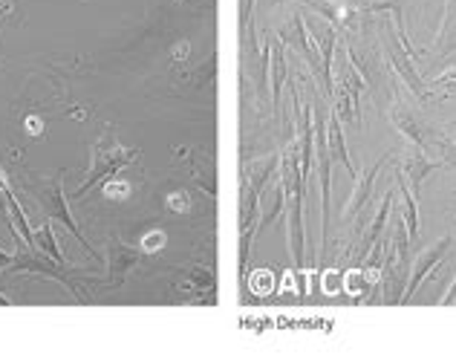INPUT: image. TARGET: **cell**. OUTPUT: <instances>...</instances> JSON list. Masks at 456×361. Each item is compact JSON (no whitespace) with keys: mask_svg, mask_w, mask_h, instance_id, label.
<instances>
[{"mask_svg":"<svg viewBox=\"0 0 456 361\" xmlns=\"http://www.w3.org/2000/svg\"><path fill=\"white\" fill-rule=\"evenodd\" d=\"M393 226L384 246V263H381V286H384V300L387 304H402L407 275H411V234H407L402 211H393Z\"/></svg>","mask_w":456,"mask_h":361,"instance_id":"6da1fadb","label":"cell"},{"mask_svg":"<svg viewBox=\"0 0 456 361\" xmlns=\"http://www.w3.org/2000/svg\"><path fill=\"white\" fill-rule=\"evenodd\" d=\"M381 46H384V55H387V62H390L393 72L407 84V90H411L422 104L434 102V99H436V93L425 84L422 72H419L416 64H413V55L404 50L402 41H399V35H395V29L387 27V23L381 27Z\"/></svg>","mask_w":456,"mask_h":361,"instance_id":"7a4b0ae2","label":"cell"},{"mask_svg":"<svg viewBox=\"0 0 456 361\" xmlns=\"http://www.w3.org/2000/svg\"><path fill=\"white\" fill-rule=\"evenodd\" d=\"M136 151H127V148H122V144H116V139H110V136H104L99 144H95V162H93V171H90V176L84 179V183L78 185V191H76V200L78 197H84L87 194L90 188H95L99 183H104V179H110V176H116L118 171H122L125 165H130L136 160Z\"/></svg>","mask_w":456,"mask_h":361,"instance_id":"3957f363","label":"cell"},{"mask_svg":"<svg viewBox=\"0 0 456 361\" xmlns=\"http://www.w3.org/2000/svg\"><path fill=\"white\" fill-rule=\"evenodd\" d=\"M6 272H35V275H46V278H55L58 283H64L69 292H73L81 300V304L87 300V295L81 292V283L67 272V267L55 263L50 255H44V251H38V249H27V251L18 249V255H15V260L9 263Z\"/></svg>","mask_w":456,"mask_h":361,"instance_id":"277c9868","label":"cell"},{"mask_svg":"<svg viewBox=\"0 0 456 361\" xmlns=\"http://www.w3.org/2000/svg\"><path fill=\"white\" fill-rule=\"evenodd\" d=\"M278 38L283 41V46H289L297 55L304 58L306 67L315 72V78L323 84V67H321V55L315 50V44L309 38V29H306V21H304V12H292V18L283 23Z\"/></svg>","mask_w":456,"mask_h":361,"instance_id":"5b68a950","label":"cell"},{"mask_svg":"<svg viewBox=\"0 0 456 361\" xmlns=\"http://www.w3.org/2000/svg\"><path fill=\"white\" fill-rule=\"evenodd\" d=\"M41 209L46 211V217H53V220H58V223H64L69 232H73V237H78V243L90 251V255L95 258V260H102V255L95 251L90 243H87V237L81 234V228H78V223L73 220V214H69V206H67V197H64V188H61V176H55L53 179V185L44 191L41 194Z\"/></svg>","mask_w":456,"mask_h":361,"instance_id":"8992f818","label":"cell"},{"mask_svg":"<svg viewBox=\"0 0 456 361\" xmlns=\"http://www.w3.org/2000/svg\"><path fill=\"white\" fill-rule=\"evenodd\" d=\"M451 234H445V237H439L434 246H428L422 255L416 258V263H413V269H411V275H407V286H404V295H402V304H407L413 295H416V289L425 283V278L430 272H434L442 260H445V255H448V249H451Z\"/></svg>","mask_w":456,"mask_h":361,"instance_id":"52a82bcc","label":"cell"},{"mask_svg":"<svg viewBox=\"0 0 456 361\" xmlns=\"http://www.w3.org/2000/svg\"><path fill=\"white\" fill-rule=\"evenodd\" d=\"M395 194H399V188H395V183L384 191V197L379 202V209L373 214V220H370V226L364 228V234L362 240H358V249H355V267H362L364 258H367V251L373 249L379 240L384 237V232H387V220H390V214H393V206H395Z\"/></svg>","mask_w":456,"mask_h":361,"instance_id":"ba28073f","label":"cell"},{"mask_svg":"<svg viewBox=\"0 0 456 361\" xmlns=\"http://www.w3.org/2000/svg\"><path fill=\"white\" fill-rule=\"evenodd\" d=\"M387 160H390V156H381V160L370 165L364 174H358V176H355V188H353V194H350V202H346L344 211H341V220L350 223V220H355V217L367 209L370 197H373L376 176L381 174V168H384V162H387Z\"/></svg>","mask_w":456,"mask_h":361,"instance_id":"9c48e42d","label":"cell"},{"mask_svg":"<svg viewBox=\"0 0 456 361\" xmlns=\"http://www.w3.org/2000/svg\"><path fill=\"white\" fill-rule=\"evenodd\" d=\"M304 194L306 191H297V194L286 197V220H289V255L297 269H304Z\"/></svg>","mask_w":456,"mask_h":361,"instance_id":"30bf717a","label":"cell"},{"mask_svg":"<svg viewBox=\"0 0 456 361\" xmlns=\"http://www.w3.org/2000/svg\"><path fill=\"white\" fill-rule=\"evenodd\" d=\"M306 9L318 12V15L332 23L335 29H353L364 15H358L353 0H306Z\"/></svg>","mask_w":456,"mask_h":361,"instance_id":"8fae6325","label":"cell"},{"mask_svg":"<svg viewBox=\"0 0 456 361\" xmlns=\"http://www.w3.org/2000/svg\"><path fill=\"white\" fill-rule=\"evenodd\" d=\"M390 122H393V127L399 130V134L413 144V148H419V151H425V127H422V122L413 116V111L407 107L399 95H393V107H390Z\"/></svg>","mask_w":456,"mask_h":361,"instance_id":"7c38bea8","label":"cell"},{"mask_svg":"<svg viewBox=\"0 0 456 361\" xmlns=\"http://www.w3.org/2000/svg\"><path fill=\"white\" fill-rule=\"evenodd\" d=\"M399 171H402V176L407 179V185H411L413 197L419 200V194H422V183L428 179V174H434V171H436V162H434V160H428L425 151L413 148V151L407 153L404 160L399 162Z\"/></svg>","mask_w":456,"mask_h":361,"instance_id":"4fadbf2b","label":"cell"},{"mask_svg":"<svg viewBox=\"0 0 456 361\" xmlns=\"http://www.w3.org/2000/svg\"><path fill=\"white\" fill-rule=\"evenodd\" d=\"M136 263H139V251L125 246V243H118V240H113L110 260H107V269H110V275H107L104 286H122L127 275L136 269Z\"/></svg>","mask_w":456,"mask_h":361,"instance_id":"5bb4252c","label":"cell"},{"mask_svg":"<svg viewBox=\"0 0 456 361\" xmlns=\"http://www.w3.org/2000/svg\"><path fill=\"white\" fill-rule=\"evenodd\" d=\"M327 144H330L332 162L344 165V171L355 179V176H358V168H355L353 160H350V151H346V139H344V122H341L338 116H335V111L327 116Z\"/></svg>","mask_w":456,"mask_h":361,"instance_id":"9a60e30c","label":"cell"},{"mask_svg":"<svg viewBox=\"0 0 456 361\" xmlns=\"http://www.w3.org/2000/svg\"><path fill=\"white\" fill-rule=\"evenodd\" d=\"M269 50H272V58H269V84H272V102H274V111L281 107V90L286 78H289V67H286V46L281 38H274L269 35Z\"/></svg>","mask_w":456,"mask_h":361,"instance_id":"2e32d148","label":"cell"},{"mask_svg":"<svg viewBox=\"0 0 456 361\" xmlns=\"http://www.w3.org/2000/svg\"><path fill=\"white\" fill-rule=\"evenodd\" d=\"M434 50L439 58H448L456 53V0H445V12H442V23H439Z\"/></svg>","mask_w":456,"mask_h":361,"instance_id":"e0dca14e","label":"cell"},{"mask_svg":"<svg viewBox=\"0 0 456 361\" xmlns=\"http://www.w3.org/2000/svg\"><path fill=\"white\" fill-rule=\"evenodd\" d=\"M395 188H399V194H402V200H404V211H402V217H404L407 234H411V240H416V237H419V200L413 197V191H411V185H407V179L402 176V171L395 174Z\"/></svg>","mask_w":456,"mask_h":361,"instance_id":"ac0fdd59","label":"cell"},{"mask_svg":"<svg viewBox=\"0 0 456 361\" xmlns=\"http://www.w3.org/2000/svg\"><path fill=\"white\" fill-rule=\"evenodd\" d=\"M35 246H38L44 255H50L55 263H61V267H67V260L61 255V249H58V240L53 234V223H44L38 232H35Z\"/></svg>","mask_w":456,"mask_h":361,"instance_id":"d6986e66","label":"cell"},{"mask_svg":"<svg viewBox=\"0 0 456 361\" xmlns=\"http://www.w3.org/2000/svg\"><path fill=\"white\" fill-rule=\"evenodd\" d=\"M214 286V275L208 269H202V267H194L188 272V278L183 283V289H194V292H206V289Z\"/></svg>","mask_w":456,"mask_h":361,"instance_id":"ffe728a7","label":"cell"},{"mask_svg":"<svg viewBox=\"0 0 456 361\" xmlns=\"http://www.w3.org/2000/svg\"><path fill=\"white\" fill-rule=\"evenodd\" d=\"M428 87L434 90V93H436V90H442V99H445V95H453V93H456V67L445 70V72H442L439 78H434V81H430Z\"/></svg>","mask_w":456,"mask_h":361,"instance_id":"44dd1931","label":"cell"},{"mask_svg":"<svg viewBox=\"0 0 456 361\" xmlns=\"http://www.w3.org/2000/svg\"><path fill=\"white\" fill-rule=\"evenodd\" d=\"M436 148L442 153V165L456 168V139L453 136H439L436 139Z\"/></svg>","mask_w":456,"mask_h":361,"instance_id":"7402d4cb","label":"cell"},{"mask_svg":"<svg viewBox=\"0 0 456 361\" xmlns=\"http://www.w3.org/2000/svg\"><path fill=\"white\" fill-rule=\"evenodd\" d=\"M162 243H165V234H162V232H151L142 246H145L148 251H156V249H162Z\"/></svg>","mask_w":456,"mask_h":361,"instance_id":"603a6c76","label":"cell"},{"mask_svg":"<svg viewBox=\"0 0 456 361\" xmlns=\"http://www.w3.org/2000/svg\"><path fill=\"white\" fill-rule=\"evenodd\" d=\"M104 191H107V197H127V185L125 183H107L104 185Z\"/></svg>","mask_w":456,"mask_h":361,"instance_id":"cb8c5ba5","label":"cell"},{"mask_svg":"<svg viewBox=\"0 0 456 361\" xmlns=\"http://www.w3.org/2000/svg\"><path fill=\"white\" fill-rule=\"evenodd\" d=\"M0 220H4L9 228H15V226H12V220H9V200L4 194V188H0ZM15 232H18V228H15Z\"/></svg>","mask_w":456,"mask_h":361,"instance_id":"d4e9b609","label":"cell"},{"mask_svg":"<svg viewBox=\"0 0 456 361\" xmlns=\"http://www.w3.org/2000/svg\"><path fill=\"white\" fill-rule=\"evenodd\" d=\"M248 18L255 21V0H243V15H240V23H243V29L248 27Z\"/></svg>","mask_w":456,"mask_h":361,"instance_id":"484cf974","label":"cell"},{"mask_svg":"<svg viewBox=\"0 0 456 361\" xmlns=\"http://www.w3.org/2000/svg\"><path fill=\"white\" fill-rule=\"evenodd\" d=\"M439 304H442V307H448V304H456V278H453V283L448 286V292L439 298Z\"/></svg>","mask_w":456,"mask_h":361,"instance_id":"4316f807","label":"cell"},{"mask_svg":"<svg viewBox=\"0 0 456 361\" xmlns=\"http://www.w3.org/2000/svg\"><path fill=\"white\" fill-rule=\"evenodd\" d=\"M171 209H174V211L188 209V197H185V194H171Z\"/></svg>","mask_w":456,"mask_h":361,"instance_id":"83f0119b","label":"cell"},{"mask_svg":"<svg viewBox=\"0 0 456 361\" xmlns=\"http://www.w3.org/2000/svg\"><path fill=\"white\" fill-rule=\"evenodd\" d=\"M12 260H15V255H9V251H0V272H6Z\"/></svg>","mask_w":456,"mask_h":361,"instance_id":"f1b7e54d","label":"cell"},{"mask_svg":"<svg viewBox=\"0 0 456 361\" xmlns=\"http://www.w3.org/2000/svg\"><path fill=\"white\" fill-rule=\"evenodd\" d=\"M27 125H29L32 134H41V122H38V119H27Z\"/></svg>","mask_w":456,"mask_h":361,"instance_id":"f546056e","label":"cell"},{"mask_svg":"<svg viewBox=\"0 0 456 361\" xmlns=\"http://www.w3.org/2000/svg\"><path fill=\"white\" fill-rule=\"evenodd\" d=\"M448 136H453V139H456V119L448 125Z\"/></svg>","mask_w":456,"mask_h":361,"instance_id":"4dcf8cb0","label":"cell"},{"mask_svg":"<svg viewBox=\"0 0 456 361\" xmlns=\"http://www.w3.org/2000/svg\"><path fill=\"white\" fill-rule=\"evenodd\" d=\"M0 307H12V300L6 295H0Z\"/></svg>","mask_w":456,"mask_h":361,"instance_id":"1f68e13d","label":"cell"},{"mask_svg":"<svg viewBox=\"0 0 456 361\" xmlns=\"http://www.w3.org/2000/svg\"><path fill=\"white\" fill-rule=\"evenodd\" d=\"M274 4H283V0H274Z\"/></svg>","mask_w":456,"mask_h":361,"instance_id":"d6a6232c","label":"cell"}]
</instances>
